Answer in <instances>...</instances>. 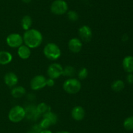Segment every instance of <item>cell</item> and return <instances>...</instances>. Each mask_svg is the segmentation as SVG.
<instances>
[{
	"instance_id": "cell-1",
	"label": "cell",
	"mask_w": 133,
	"mask_h": 133,
	"mask_svg": "<svg viewBox=\"0 0 133 133\" xmlns=\"http://www.w3.org/2000/svg\"><path fill=\"white\" fill-rule=\"evenodd\" d=\"M23 44L31 49L38 48L43 41L42 33L36 29H29L25 31L23 35Z\"/></svg>"
},
{
	"instance_id": "cell-2",
	"label": "cell",
	"mask_w": 133,
	"mask_h": 133,
	"mask_svg": "<svg viewBox=\"0 0 133 133\" xmlns=\"http://www.w3.org/2000/svg\"><path fill=\"white\" fill-rule=\"evenodd\" d=\"M43 53L47 59L51 61H56L62 55L60 47L54 43H49L44 47Z\"/></svg>"
},
{
	"instance_id": "cell-3",
	"label": "cell",
	"mask_w": 133,
	"mask_h": 133,
	"mask_svg": "<svg viewBox=\"0 0 133 133\" xmlns=\"http://www.w3.org/2000/svg\"><path fill=\"white\" fill-rule=\"evenodd\" d=\"M62 87L66 93L70 95H74L81 91L82 84L78 78H69L64 81Z\"/></svg>"
},
{
	"instance_id": "cell-4",
	"label": "cell",
	"mask_w": 133,
	"mask_h": 133,
	"mask_svg": "<svg viewBox=\"0 0 133 133\" xmlns=\"http://www.w3.org/2000/svg\"><path fill=\"white\" fill-rule=\"evenodd\" d=\"M8 118L11 122L16 123L22 121L25 118V111L24 107L16 105L10 110L8 114Z\"/></svg>"
},
{
	"instance_id": "cell-5",
	"label": "cell",
	"mask_w": 133,
	"mask_h": 133,
	"mask_svg": "<svg viewBox=\"0 0 133 133\" xmlns=\"http://www.w3.org/2000/svg\"><path fill=\"white\" fill-rule=\"evenodd\" d=\"M50 10L55 15H63L68 11V5L64 0H55L51 5Z\"/></svg>"
},
{
	"instance_id": "cell-6",
	"label": "cell",
	"mask_w": 133,
	"mask_h": 133,
	"mask_svg": "<svg viewBox=\"0 0 133 133\" xmlns=\"http://www.w3.org/2000/svg\"><path fill=\"white\" fill-rule=\"evenodd\" d=\"M63 72V66L58 63H53L49 65L47 69V74L48 77L52 79H57L61 76Z\"/></svg>"
},
{
	"instance_id": "cell-7",
	"label": "cell",
	"mask_w": 133,
	"mask_h": 133,
	"mask_svg": "<svg viewBox=\"0 0 133 133\" xmlns=\"http://www.w3.org/2000/svg\"><path fill=\"white\" fill-rule=\"evenodd\" d=\"M6 44L12 48H18L23 44V36L17 33H10L6 38Z\"/></svg>"
},
{
	"instance_id": "cell-8",
	"label": "cell",
	"mask_w": 133,
	"mask_h": 133,
	"mask_svg": "<svg viewBox=\"0 0 133 133\" xmlns=\"http://www.w3.org/2000/svg\"><path fill=\"white\" fill-rule=\"evenodd\" d=\"M46 86V78L44 75L38 74L31 79L30 82V87L34 91L42 89Z\"/></svg>"
},
{
	"instance_id": "cell-9",
	"label": "cell",
	"mask_w": 133,
	"mask_h": 133,
	"mask_svg": "<svg viewBox=\"0 0 133 133\" xmlns=\"http://www.w3.org/2000/svg\"><path fill=\"white\" fill-rule=\"evenodd\" d=\"M78 34H79V39L82 42H85V43L90 41L93 36L92 29L87 25H83L81 26L78 30Z\"/></svg>"
},
{
	"instance_id": "cell-10",
	"label": "cell",
	"mask_w": 133,
	"mask_h": 133,
	"mask_svg": "<svg viewBox=\"0 0 133 133\" xmlns=\"http://www.w3.org/2000/svg\"><path fill=\"white\" fill-rule=\"evenodd\" d=\"M25 118L29 121H36L40 117V115L38 112L36 106L33 104H29L25 107Z\"/></svg>"
},
{
	"instance_id": "cell-11",
	"label": "cell",
	"mask_w": 133,
	"mask_h": 133,
	"mask_svg": "<svg viewBox=\"0 0 133 133\" xmlns=\"http://www.w3.org/2000/svg\"><path fill=\"white\" fill-rule=\"evenodd\" d=\"M68 46L70 52L74 53H77L80 52L83 48V42L79 38H71L68 41Z\"/></svg>"
},
{
	"instance_id": "cell-12",
	"label": "cell",
	"mask_w": 133,
	"mask_h": 133,
	"mask_svg": "<svg viewBox=\"0 0 133 133\" xmlns=\"http://www.w3.org/2000/svg\"><path fill=\"white\" fill-rule=\"evenodd\" d=\"M71 116L75 121H82L85 117V110L81 106H75L71 110Z\"/></svg>"
},
{
	"instance_id": "cell-13",
	"label": "cell",
	"mask_w": 133,
	"mask_h": 133,
	"mask_svg": "<svg viewBox=\"0 0 133 133\" xmlns=\"http://www.w3.org/2000/svg\"><path fill=\"white\" fill-rule=\"evenodd\" d=\"M4 82L5 85L9 87H13L18 84V77L16 74L12 72L6 73L4 76Z\"/></svg>"
},
{
	"instance_id": "cell-14",
	"label": "cell",
	"mask_w": 133,
	"mask_h": 133,
	"mask_svg": "<svg viewBox=\"0 0 133 133\" xmlns=\"http://www.w3.org/2000/svg\"><path fill=\"white\" fill-rule=\"evenodd\" d=\"M17 54L22 59H27L31 55V49L25 44H23L18 48Z\"/></svg>"
},
{
	"instance_id": "cell-15",
	"label": "cell",
	"mask_w": 133,
	"mask_h": 133,
	"mask_svg": "<svg viewBox=\"0 0 133 133\" xmlns=\"http://www.w3.org/2000/svg\"><path fill=\"white\" fill-rule=\"evenodd\" d=\"M122 66L127 73H133V56H127L122 61Z\"/></svg>"
},
{
	"instance_id": "cell-16",
	"label": "cell",
	"mask_w": 133,
	"mask_h": 133,
	"mask_svg": "<svg viewBox=\"0 0 133 133\" xmlns=\"http://www.w3.org/2000/svg\"><path fill=\"white\" fill-rule=\"evenodd\" d=\"M26 94V89L22 86H16L11 90V95L15 99H19Z\"/></svg>"
},
{
	"instance_id": "cell-17",
	"label": "cell",
	"mask_w": 133,
	"mask_h": 133,
	"mask_svg": "<svg viewBox=\"0 0 133 133\" xmlns=\"http://www.w3.org/2000/svg\"><path fill=\"white\" fill-rule=\"evenodd\" d=\"M12 60V55L8 51H0V65H6Z\"/></svg>"
},
{
	"instance_id": "cell-18",
	"label": "cell",
	"mask_w": 133,
	"mask_h": 133,
	"mask_svg": "<svg viewBox=\"0 0 133 133\" xmlns=\"http://www.w3.org/2000/svg\"><path fill=\"white\" fill-rule=\"evenodd\" d=\"M32 25V19L29 15H25L22 17L21 20V26L22 29L25 31L31 28Z\"/></svg>"
},
{
	"instance_id": "cell-19",
	"label": "cell",
	"mask_w": 133,
	"mask_h": 133,
	"mask_svg": "<svg viewBox=\"0 0 133 133\" xmlns=\"http://www.w3.org/2000/svg\"><path fill=\"white\" fill-rule=\"evenodd\" d=\"M75 74H76V70L71 65H67L65 67H63L62 76H66L68 78H74Z\"/></svg>"
},
{
	"instance_id": "cell-20",
	"label": "cell",
	"mask_w": 133,
	"mask_h": 133,
	"mask_svg": "<svg viewBox=\"0 0 133 133\" xmlns=\"http://www.w3.org/2000/svg\"><path fill=\"white\" fill-rule=\"evenodd\" d=\"M125 83L122 80H116L111 84V89L115 92H120L124 89Z\"/></svg>"
},
{
	"instance_id": "cell-21",
	"label": "cell",
	"mask_w": 133,
	"mask_h": 133,
	"mask_svg": "<svg viewBox=\"0 0 133 133\" xmlns=\"http://www.w3.org/2000/svg\"><path fill=\"white\" fill-rule=\"evenodd\" d=\"M36 109L38 112L40 116H43L45 113L51 110V107L45 102H40L38 105H36Z\"/></svg>"
},
{
	"instance_id": "cell-22",
	"label": "cell",
	"mask_w": 133,
	"mask_h": 133,
	"mask_svg": "<svg viewBox=\"0 0 133 133\" xmlns=\"http://www.w3.org/2000/svg\"><path fill=\"white\" fill-rule=\"evenodd\" d=\"M42 117L48 119L49 121V122L51 123V125H55L57 123V121H58V116H57V115L55 112H52L51 110L43 115Z\"/></svg>"
},
{
	"instance_id": "cell-23",
	"label": "cell",
	"mask_w": 133,
	"mask_h": 133,
	"mask_svg": "<svg viewBox=\"0 0 133 133\" xmlns=\"http://www.w3.org/2000/svg\"><path fill=\"white\" fill-rule=\"evenodd\" d=\"M123 127L127 130H133V116H129L124 120Z\"/></svg>"
},
{
	"instance_id": "cell-24",
	"label": "cell",
	"mask_w": 133,
	"mask_h": 133,
	"mask_svg": "<svg viewBox=\"0 0 133 133\" xmlns=\"http://www.w3.org/2000/svg\"><path fill=\"white\" fill-rule=\"evenodd\" d=\"M67 16L69 20L73 22H77L79 18V14L76 11L72 10L67 12Z\"/></svg>"
},
{
	"instance_id": "cell-25",
	"label": "cell",
	"mask_w": 133,
	"mask_h": 133,
	"mask_svg": "<svg viewBox=\"0 0 133 133\" xmlns=\"http://www.w3.org/2000/svg\"><path fill=\"white\" fill-rule=\"evenodd\" d=\"M88 75V70L87 68L82 67L79 69L77 72L78 79L79 80H83L86 79Z\"/></svg>"
},
{
	"instance_id": "cell-26",
	"label": "cell",
	"mask_w": 133,
	"mask_h": 133,
	"mask_svg": "<svg viewBox=\"0 0 133 133\" xmlns=\"http://www.w3.org/2000/svg\"><path fill=\"white\" fill-rule=\"evenodd\" d=\"M38 125L42 129H48L51 126V124L49 122V120L48 119L45 118V117H43L42 119Z\"/></svg>"
},
{
	"instance_id": "cell-27",
	"label": "cell",
	"mask_w": 133,
	"mask_h": 133,
	"mask_svg": "<svg viewBox=\"0 0 133 133\" xmlns=\"http://www.w3.org/2000/svg\"><path fill=\"white\" fill-rule=\"evenodd\" d=\"M42 130V129L40 128V126H39L38 124H35L33 126H32L31 129L29 130L27 133H40V132Z\"/></svg>"
},
{
	"instance_id": "cell-28",
	"label": "cell",
	"mask_w": 133,
	"mask_h": 133,
	"mask_svg": "<svg viewBox=\"0 0 133 133\" xmlns=\"http://www.w3.org/2000/svg\"><path fill=\"white\" fill-rule=\"evenodd\" d=\"M55 82L54 79H52L50 78H46V86L52 87L55 86Z\"/></svg>"
},
{
	"instance_id": "cell-29",
	"label": "cell",
	"mask_w": 133,
	"mask_h": 133,
	"mask_svg": "<svg viewBox=\"0 0 133 133\" xmlns=\"http://www.w3.org/2000/svg\"><path fill=\"white\" fill-rule=\"evenodd\" d=\"M126 80L129 84H133V74L129 73L128 75L126 77Z\"/></svg>"
},
{
	"instance_id": "cell-30",
	"label": "cell",
	"mask_w": 133,
	"mask_h": 133,
	"mask_svg": "<svg viewBox=\"0 0 133 133\" xmlns=\"http://www.w3.org/2000/svg\"><path fill=\"white\" fill-rule=\"evenodd\" d=\"M35 97H36V96H35V95H34V94H32V93L28 94V95H27V99H28V100H35Z\"/></svg>"
},
{
	"instance_id": "cell-31",
	"label": "cell",
	"mask_w": 133,
	"mask_h": 133,
	"mask_svg": "<svg viewBox=\"0 0 133 133\" xmlns=\"http://www.w3.org/2000/svg\"><path fill=\"white\" fill-rule=\"evenodd\" d=\"M40 133H53L52 131H51L49 129H42L41 131L40 132Z\"/></svg>"
},
{
	"instance_id": "cell-32",
	"label": "cell",
	"mask_w": 133,
	"mask_h": 133,
	"mask_svg": "<svg viewBox=\"0 0 133 133\" xmlns=\"http://www.w3.org/2000/svg\"><path fill=\"white\" fill-rule=\"evenodd\" d=\"M22 2L24 3H31L32 0H22Z\"/></svg>"
},
{
	"instance_id": "cell-33",
	"label": "cell",
	"mask_w": 133,
	"mask_h": 133,
	"mask_svg": "<svg viewBox=\"0 0 133 133\" xmlns=\"http://www.w3.org/2000/svg\"><path fill=\"white\" fill-rule=\"evenodd\" d=\"M56 133H71L68 131H66V130H61V131H58Z\"/></svg>"
}]
</instances>
